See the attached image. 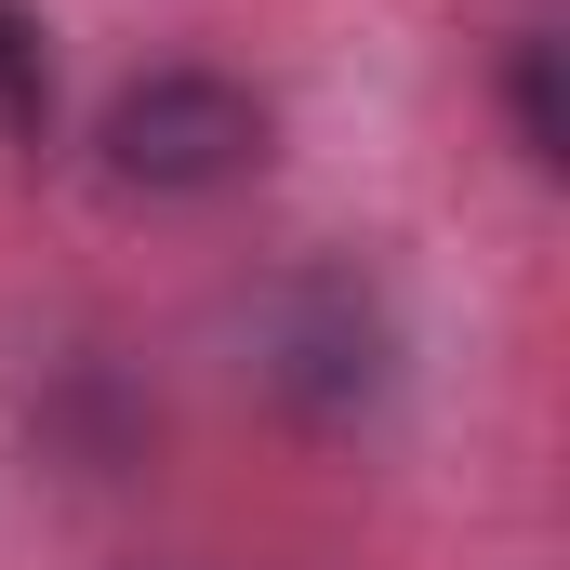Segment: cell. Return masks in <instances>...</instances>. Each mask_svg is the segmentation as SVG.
Here are the masks:
<instances>
[{"instance_id": "5b68a950", "label": "cell", "mask_w": 570, "mask_h": 570, "mask_svg": "<svg viewBox=\"0 0 570 570\" xmlns=\"http://www.w3.org/2000/svg\"><path fill=\"white\" fill-rule=\"evenodd\" d=\"M0 134L13 146L53 134V53H40V13L27 0H0Z\"/></svg>"}, {"instance_id": "7a4b0ae2", "label": "cell", "mask_w": 570, "mask_h": 570, "mask_svg": "<svg viewBox=\"0 0 570 570\" xmlns=\"http://www.w3.org/2000/svg\"><path fill=\"white\" fill-rule=\"evenodd\" d=\"M107 186H134V199H226V186H253L266 173V146H279V107L239 80V67H199V53H173V67H134L120 94H107Z\"/></svg>"}, {"instance_id": "277c9868", "label": "cell", "mask_w": 570, "mask_h": 570, "mask_svg": "<svg viewBox=\"0 0 570 570\" xmlns=\"http://www.w3.org/2000/svg\"><path fill=\"white\" fill-rule=\"evenodd\" d=\"M491 94H504L518 159H531V173H558V159H570V120H558V40H544V27H518V40H504V80H491Z\"/></svg>"}, {"instance_id": "6da1fadb", "label": "cell", "mask_w": 570, "mask_h": 570, "mask_svg": "<svg viewBox=\"0 0 570 570\" xmlns=\"http://www.w3.org/2000/svg\"><path fill=\"white\" fill-rule=\"evenodd\" d=\"M239 358H253V385H266L279 425L358 438L399 399V305H385L372 266H345V253H292L279 279L253 292V318H239Z\"/></svg>"}, {"instance_id": "3957f363", "label": "cell", "mask_w": 570, "mask_h": 570, "mask_svg": "<svg viewBox=\"0 0 570 570\" xmlns=\"http://www.w3.org/2000/svg\"><path fill=\"white\" fill-rule=\"evenodd\" d=\"M27 451H40L53 478H134L146 451H159V399H146V372H134V358H107V345L40 358V385H27Z\"/></svg>"}]
</instances>
